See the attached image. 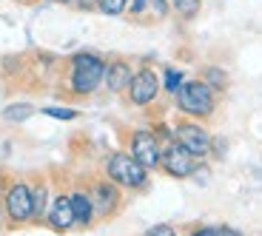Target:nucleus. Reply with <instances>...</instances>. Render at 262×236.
Instances as JSON below:
<instances>
[{
  "mask_svg": "<svg viewBox=\"0 0 262 236\" xmlns=\"http://www.w3.org/2000/svg\"><path fill=\"white\" fill-rule=\"evenodd\" d=\"M3 210L12 225H26L34 219V199H32V185L26 182H14L6 188L3 197Z\"/></svg>",
  "mask_w": 262,
  "mask_h": 236,
  "instance_id": "nucleus-4",
  "label": "nucleus"
},
{
  "mask_svg": "<svg viewBox=\"0 0 262 236\" xmlns=\"http://www.w3.org/2000/svg\"><path fill=\"white\" fill-rule=\"evenodd\" d=\"M89 194H92V202H94V214H97L100 219H108L112 214H117V208H120V185H114L112 179L94 182Z\"/></svg>",
  "mask_w": 262,
  "mask_h": 236,
  "instance_id": "nucleus-9",
  "label": "nucleus"
},
{
  "mask_svg": "<svg viewBox=\"0 0 262 236\" xmlns=\"http://www.w3.org/2000/svg\"><path fill=\"white\" fill-rule=\"evenodd\" d=\"M160 168L174 179H188L194 177L196 157L191 151H185L177 139H168V143H163V151H160Z\"/></svg>",
  "mask_w": 262,
  "mask_h": 236,
  "instance_id": "nucleus-5",
  "label": "nucleus"
},
{
  "mask_svg": "<svg viewBox=\"0 0 262 236\" xmlns=\"http://www.w3.org/2000/svg\"><path fill=\"white\" fill-rule=\"evenodd\" d=\"M214 236H243L236 228H231V225H220V228H214Z\"/></svg>",
  "mask_w": 262,
  "mask_h": 236,
  "instance_id": "nucleus-23",
  "label": "nucleus"
},
{
  "mask_svg": "<svg viewBox=\"0 0 262 236\" xmlns=\"http://www.w3.org/2000/svg\"><path fill=\"white\" fill-rule=\"evenodd\" d=\"M203 80L214 88V91H225V88H228V74H225L220 66H205Z\"/></svg>",
  "mask_w": 262,
  "mask_h": 236,
  "instance_id": "nucleus-15",
  "label": "nucleus"
},
{
  "mask_svg": "<svg viewBox=\"0 0 262 236\" xmlns=\"http://www.w3.org/2000/svg\"><path fill=\"white\" fill-rule=\"evenodd\" d=\"M171 6H174V12H177L183 20H191V17H196V14H200L203 0H171Z\"/></svg>",
  "mask_w": 262,
  "mask_h": 236,
  "instance_id": "nucleus-17",
  "label": "nucleus"
},
{
  "mask_svg": "<svg viewBox=\"0 0 262 236\" xmlns=\"http://www.w3.org/2000/svg\"><path fill=\"white\" fill-rule=\"evenodd\" d=\"M214 94H216L214 88L200 77V80H185V83L177 88L174 97H177V108L185 114V117L205 120V117H211L214 108H216V97H214Z\"/></svg>",
  "mask_w": 262,
  "mask_h": 236,
  "instance_id": "nucleus-2",
  "label": "nucleus"
},
{
  "mask_svg": "<svg viewBox=\"0 0 262 236\" xmlns=\"http://www.w3.org/2000/svg\"><path fill=\"white\" fill-rule=\"evenodd\" d=\"M69 199H72L74 222H77L80 228H89V225L97 219V214H94V202H92V194H89V191H72V194H69Z\"/></svg>",
  "mask_w": 262,
  "mask_h": 236,
  "instance_id": "nucleus-12",
  "label": "nucleus"
},
{
  "mask_svg": "<svg viewBox=\"0 0 262 236\" xmlns=\"http://www.w3.org/2000/svg\"><path fill=\"white\" fill-rule=\"evenodd\" d=\"M17 3H32V0H17Z\"/></svg>",
  "mask_w": 262,
  "mask_h": 236,
  "instance_id": "nucleus-27",
  "label": "nucleus"
},
{
  "mask_svg": "<svg viewBox=\"0 0 262 236\" xmlns=\"http://www.w3.org/2000/svg\"><path fill=\"white\" fill-rule=\"evenodd\" d=\"M105 63L100 54L94 52H77L69 60V91L74 97H89L103 85L105 77Z\"/></svg>",
  "mask_w": 262,
  "mask_h": 236,
  "instance_id": "nucleus-1",
  "label": "nucleus"
},
{
  "mask_svg": "<svg viewBox=\"0 0 262 236\" xmlns=\"http://www.w3.org/2000/svg\"><path fill=\"white\" fill-rule=\"evenodd\" d=\"M54 3H74V0H54Z\"/></svg>",
  "mask_w": 262,
  "mask_h": 236,
  "instance_id": "nucleus-26",
  "label": "nucleus"
},
{
  "mask_svg": "<svg viewBox=\"0 0 262 236\" xmlns=\"http://www.w3.org/2000/svg\"><path fill=\"white\" fill-rule=\"evenodd\" d=\"M188 236H214V228H208V225H200V228H194Z\"/></svg>",
  "mask_w": 262,
  "mask_h": 236,
  "instance_id": "nucleus-25",
  "label": "nucleus"
},
{
  "mask_svg": "<svg viewBox=\"0 0 262 236\" xmlns=\"http://www.w3.org/2000/svg\"><path fill=\"white\" fill-rule=\"evenodd\" d=\"M32 199H34V219H46V210L52 205V194H49V185H34L32 188Z\"/></svg>",
  "mask_w": 262,
  "mask_h": 236,
  "instance_id": "nucleus-13",
  "label": "nucleus"
},
{
  "mask_svg": "<svg viewBox=\"0 0 262 236\" xmlns=\"http://www.w3.org/2000/svg\"><path fill=\"white\" fill-rule=\"evenodd\" d=\"M145 9H148V0H128V12L134 14V17H140Z\"/></svg>",
  "mask_w": 262,
  "mask_h": 236,
  "instance_id": "nucleus-22",
  "label": "nucleus"
},
{
  "mask_svg": "<svg viewBox=\"0 0 262 236\" xmlns=\"http://www.w3.org/2000/svg\"><path fill=\"white\" fill-rule=\"evenodd\" d=\"M46 225L57 233H66V230H72L74 225V210H72V199L69 194H54L52 197V205L46 210Z\"/></svg>",
  "mask_w": 262,
  "mask_h": 236,
  "instance_id": "nucleus-10",
  "label": "nucleus"
},
{
  "mask_svg": "<svg viewBox=\"0 0 262 236\" xmlns=\"http://www.w3.org/2000/svg\"><path fill=\"white\" fill-rule=\"evenodd\" d=\"M131 77H134V68H131L125 60H114V63H108V66H105L103 85L112 94H120V91H125V88H128Z\"/></svg>",
  "mask_w": 262,
  "mask_h": 236,
  "instance_id": "nucleus-11",
  "label": "nucleus"
},
{
  "mask_svg": "<svg viewBox=\"0 0 262 236\" xmlns=\"http://www.w3.org/2000/svg\"><path fill=\"white\" fill-rule=\"evenodd\" d=\"M183 83H185V74L180 72V68H174V66L165 68V72H163V80H160V85H163L168 94H177V88H180Z\"/></svg>",
  "mask_w": 262,
  "mask_h": 236,
  "instance_id": "nucleus-16",
  "label": "nucleus"
},
{
  "mask_svg": "<svg viewBox=\"0 0 262 236\" xmlns=\"http://www.w3.org/2000/svg\"><path fill=\"white\" fill-rule=\"evenodd\" d=\"M174 139H177L180 145H183L185 151H191L196 159H205L211 154V134L205 131L203 125L196 123V120H183V123L174 125Z\"/></svg>",
  "mask_w": 262,
  "mask_h": 236,
  "instance_id": "nucleus-6",
  "label": "nucleus"
},
{
  "mask_svg": "<svg viewBox=\"0 0 262 236\" xmlns=\"http://www.w3.org/2000/svg\"><path fill=\"white\" fill-rule=\"evenodd\" d=\"M74 6L80 12H89V9H97V0H74Z\"/></svg>",
  "mask_w": 262,
  "mask_h": 236,
  "instance_id": "nucleus-24",
  "label": "nucleus"
},
{
  "mask_svg": "<svg viewBox=\"0 0 262 236\" xmlns=\"http://www.w3.org/2000/svg\"><path fill=\"white\" fill-rule=\"evenodd\" d=\"M148 9L154 12V17H168V9H171V0H148Z\"/></svg>",
  "mask_w": 262,
  "mask_h": 236,
  "instance_id": "nucleus-20",
  "label": "nucleus"
},
{
  "mask_svg": "<svg viewBox=\"0 0 262 236\" xmlns=\"http://www.w3.org/2000/svg\"><path fill=\"white\" fill-rule=\"evenodd\" d=\"M160 151H163V143H160V137L154 131H148V128H137V131L131 134L128 139V154L134 159H137L143 168H157L160 165Z\"/></svg>",
  "mask_w": 262,
  "mask_h": 236,
  "instance_id": "nucleus-7",
  "label": "nucleus"
},
{
  "mask_svg": "<svg viewBox=\"0 0 262 236\" xmlns=\"http://www.w3.org/2000/svg\"><path fill=\"white\" fill-rule=\"evenodd\" d=\"M32 114H34L32 103H12L3 108V120H9V123H26Z\"/></svg>",
  "mask_w": 262,
  "mask_h": 236,
  "instance_id": "nucleus-14",
  "label": "nucleus"
},
{
  "mask_svg": "<svg viewBox=\"0 0 262 236\" xmlns=\"http://www.w3.org/2000/svg\"><path fill=\"white\" fill-rule=\"evenodd\" d=\"M97 12H103L105 17H120L128 12V0H97Z\"/></svg>",
  "mask_w": 262,
  "mask_h": 236,
  "instance_id": "nucleus-18",
  "label": "nucleus"
},
{
  "mask_svg": "<svg viewBox=\"0 0 262 236\" xmlns=\"http://www.w3.org/2000/svg\"><path fill=\"white\" fill-rule=\"evenodd\" d=\"M125 91H128L131 105H151L160 94L157 72H154V68H140V72H134V77H131Z\"/></svg>",
  "mask_w": 262,
  "mask_h": 236,
  "instance_id": "nucleus-8",
  "label": "nucleus"
},
{
  "mask_svg": "<svg viewBox=\"0 0 262 236\" xmlns=\"http://www.w3.org/2000/svg\"><path fill=\"white\" fill-rule=\"evenodd\" d=\"M105 177L112 179L114 185H120V188L140 191V188L148 185V168H143L131 154L114 151L112 157L105 159Z\"/></svg>",
  "mask_w": 262,
  "mask_h": 236,
  "instance_id": "nucleus-3",
  "label": "nucleus"
},
{
  "mask_svg": "<svg viewBox=\"0 0 262 236\" xmlns=\"http://www.w3.org/2000/svg\"><path fill=\"white\" fill-rule=\"evenodd\" d=\"M40 111L46 114V117L63 120V123H69V120H77V111H74V108H66V105H43Z\"/></svg>",
  "mask_w": 262,
  "mask_h": 236,
  "instance_id": "nucleus-19",
  "label": "nucleus"
},
{
  "mask_svg": "<svg viewBox=\"0 0 262 236\" xmlns=\"http://www.w3.org/2000/svg\"><path fill=\"white\" fill-rule=\"evenodd\" d=\"M145 236H180V233H177L174 228H171V225L160 222V225H154V228H148V230H145Z\"/></svg>",
  "mask_w": 262,
  "mask_h": 236,
  "instance_id": "nucleus-21",
  "label": "nucleus"
}]
</instances>
